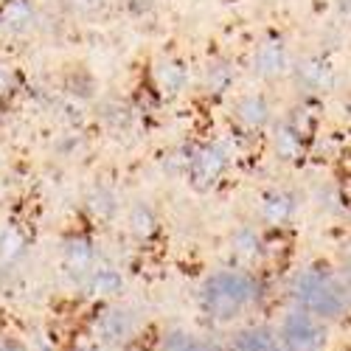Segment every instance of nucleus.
I'll return each instance as SVG.
<instances>
[{"label":"nucleus","mask_w":351,"mask_h":351,"mask_svg":"<svg viewBox=\"0 0 351 351\" xmlns=\"http://www.w3.org/2000/svg\"><path fill=\"white\" fill-rule=\"evenodd\" d=\"M261 304V284L250 270L222 267L202 281L197 292V306L211 329H237L250 324Z\"/></svg>","instance_id":"nucleus-1"},{"label":"nucleus","mask_w":351,"mask_h":351,"mask_svg":"<svg viewBox=\"0 0 351 351\" xmlns=\"http://www.w3.org/2000/svg\"><path fill=\"white\" fill-rule=\"evenodd\" d=\"M289 298L295 306L326 320L329 326L340 324V320L351 315V292L343 276L320 265L298 270V276L292 278V287H289Z\"/></svg>","instance_id":"nucleus-2"},{"label":"nucleus","mask_w":351,"mask_h":351,"mask_svg":"<svg viewBox=\"0 0 351 351\" xmlns=\"http://www.w3.org/2000/svg\"><path fill=\"white\" fill-rule=\"evenodd\" d=\"M276 340L281 351H329L332 326L312 312L289 304L273 324Z\"/></svg>","instance_id":"nucleus-3"},{"label":"nucleus","mask_w":351,"mask_h":351,"mask_svg":"<svg viewBox=\"0 0 351 351\" xmlns=\"http://www.w3.org/2000/svg\"><path fill=\"white\" fill-rule=\"evenodd\" d=\"M222 351H281V348H278L273 324L250 320V324H242L228 332V337L222 340Z\"/></svg>","instance_id":"nucleus-4"},{"label":"nucleus","mask_w":351,"mask_h":351,"mask_svg":"<svg viewBox=\"0 0 351 351\" xmlns=\"http://www.w3.org/2000/svg\"><path fill=\"white\" fill-rule=\"evenodd\" d=\"M152 351H222V340H214L208 332L171 326V329L160 332Z\"/></svg>","instance_id":"nucleus-5"},{"label":"nucleus","mask_w":351,"mask_h":351,"mask_svg":"<svg viewBox=\"0 0 351 351\" xmlns=\"http://www.w3.org/2000/svg\"><path fill=\"white\" fill-rule=\"evenodd\" d=\"M0 351H32L20 335H12V332H0Z\"/></svg>","instance_id":"nucleus-6"},{"label":"nucleus","mask_w":351,"mask_h":351,"mask_svg":"<svg viewBox=\"0 0 351 351\" xmlns=\"http://www.w3.org/2000/svg\"><path fill=\"white\" fill-rule=\"evenodd\" d=\"M340 276H343V281H346V287H348V292H351V258L343 265V270H340Z\"/></svg>","instance_id":"nucleus-7"}]
</instances>
